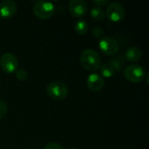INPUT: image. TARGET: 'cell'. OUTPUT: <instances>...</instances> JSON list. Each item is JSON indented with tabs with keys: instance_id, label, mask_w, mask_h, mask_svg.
Listing matches in <instances>:
<instances>
[{
	"instance_id": "13",
	"label": "cell",
	"mask_w": 149,
	"mask_h": 149,
	"mask_svg": "<svg viewBox=\"0 0 149 149\" xmlns=\"http://www.w3.org/2000/svg\"><path fill=\"white\" fill-rule=\"evenodd\" d=\"M75 31L79 35H84L88 31V24L84 19H79L76 21L74 25Z\"/></svg>"
},
{
	"instance_id": "3",
	"label": "cell",
	"mask_w": 149,
	"mask_h": 149,
	"mask_svg": "<svg viewBox=\"0 0 149 149\" xmlns=\"http://www.w3.org/2000/svg\"><path fill=\"white\" fill-rule=\"evenodd\" d=\"M55 11V6L52 2L45 0L37 1L33 5V12L39 18L46 19L51 17Z\"/></svg>"
},
{
	"instance_id": "5",
	"label": "cell",
	"mask_w": 149,
	"mask_h": 149,
	"mask_svg": "<svg viewBox=\"0 0 149 149\" xmlns=\"http://www.w3.org/2000/svg\"><path fill=\"white\" fill-rule=\"evenodd\" d=\"M105 15H107L110 21L118 23L120 22L125 17V9L120 3L113 1L107 4Z\"/></svg>"
},
{
	"instance_id": "2",
	"label": "cell",
	"mask_w": 149,
	"mask_h": 149,
	"mask_svg": "<svg viewBox=\"0 0 149 149\" xmlns=\"http://www.w3.org/2000/svg\"><path fill=\"white\" fill-rule=\"evenodd\" d=\"M46 92L52 99L62 100L68 95V87L61 81H52L47 85Z\"/></svg>"
},
{
	"instance_id": "17",
	"label": "cell",
	"mask_w": 149,
	"mask_h": 149,
	"mask_svg": "<svg viewBox=\"0 0 149 149\" xmlns=\"http://www.w3.org/2000/svg\"><path fill=\"white\" fill-rule=\"evenodd\" d=\"M16 77L21 81L25 80L28 78V72L24 69H18L16 71Z\"/></svg>"
},
{
	"instance_id": "20",
	"label": "cell",
	"mask_w": 149,
	"mask_h": 149,
	"mask_svg": "<svg viewBox=\"0 0 149 149\" xmlns=\"http://www.w3.org/2000/svg\"><path fill=\"white\" fill-rule=\"evenodd\" d=\"M93 3L96 5V7H103L109 3L108 0H93Z\"/></svg>"
},
{
	"instance_id": "19",
	"label": "cell",
	"mask_w": 149,
	"mask_h": 149,
	"mask_svg": "<svg viewBox=\"0 0 149 149\" xmlns=\"http://www.w3.org/2000/svg\"><path fill=\"white\" fill-rule=\"evenodd\" d=\"M44 149H64V148L60 144H58V143L50 142V143H47L44 147Z\"/></svg>"
},
{
	"instance_id": "7",
	"label": "cell",
	"mask_w": 149,
	"mask_h": 149,
	"mask_svg": "<svg viewBox=\"0 0 149 149\" xmlns=\"http://www.w3.org/2000/svg\"><path fill=\"white\" fill-rule=\"evenodd\" d=\"M18 60L17 57L10 52L3 53L0 58V66L6 73H12L17 71Z\"/></svg>"
},
{
	"instance_id": "10",
	"label": "cell",
	"mask_w": 149,
	"mask_h": 149,
	"mask_svg": "<svg viewBox=\"0 0 149 149\" xmlns=\"http://www.w3.org/2000/svg\"><path fill=\"white\" fill-rule=\"evenodd\" d=\"M86 85L88 88L93 92H100L102 90L105 85L104 79L99 73H92L86 79Z\"/></svg>"
},
{
	"instance_id": "4",
	"label": "cell",
	"mask_w": 149,
	"mask_h": 149,
	"mask_svg": "<svg viewBox=\"0 0 149 149\" xmlns=\"http://www.w3.org/2000/svg\"><path fill=\"white\" fill-rule=\"evenodd\" d=\"M146 74L147 73L145 69L141 65L136 64L129 65L124 70L125 78L133 83H138L142 81L145 79Z\"/></svg>"
},
{
	"instance_id": "11",
	"label": "cell",
	"mask_w": 149,
	"mask_h": 149,
	"mask_svg": "<svg viewBox=\"0 0 149 149\" xmlns=\"http://www.w3.org/2000/svg\"><path fill=\"white\" fill-rule=\"evenodd\" d=\"M125 58L130 62H136L142 57L141 50L137 46H131L125 52Z\"/></svg>"
},
{
	"instance_id": "12",
	"label": "cell",
	"mask_w": 149,
	"mask_h": 149,
	"mask_svg": "<svg viewBox=\"0 0 149 149\" xmlns=\"http://www.w3.org/2000/svg\"><path fill=\"white\" fill-rule=\"evenodd\" d=\"M100 68V76L102 78L103 77L107 78V79L112 78L117 72L114 65H113V63L111 61L103 64Z\"/></svg>"
},
{
	"instance_id": "6",
	"label": "cell",
	"mask_w": 149,
	"mask_h": 149,
	"mask_svg": "<svg viewBox=\"0 0 149 149\" xmlns=\"http://www.w3.org/2000/svg\"><path fill=\"white\" fill-rule=\"evenodd\" d=\"M99 47L104 54L107 56H113L118 52L120 45L113 37L105 36L100 40Z\"/></svg>"
},
{
	"instance_id": "8",
	"label": "cell",
	"mask_w": 149,
	"mask_h": 149,
	"mask_svg": "<svg viewBox=\"0 0 149 149\" xmlns=\"http://www.w3.org/2000/svg\"><path fill=\"white\" fill-rule=\"evenodd\" d=\"M69 11L75 17H84L87 12V3L85 0H71L68 4Z\"/></svg>"
},
{
	"instance_id": "9",
	"label": "cell",
	"mask_w": 149,
	"mask_h": 149,
	"mask_svg": "<svg viewBox=\"0 0 149 149\" xmlns=\"http://www.w3.org/2000/svg\"><path fill=\"white\" fill-rule=\"evenodd\" d=\"M17 10V4L13 0H4L0 3V17L9 18L15 15Z\"/></svg>"
},
{
	"instance_id": "16",
	"label": "cell",
	"mask_w": 149,
	"mask_h": 149,
	"mask_svg": "<svg viewBox=\"0 0 149 149\" xmlns=\"http://www.w3.org/2000/svg\"><path fill=\"white\" fill-rule=\"evenodd\" d=\"M92 33L93 35L96 38H99V39H101L102 38L105 37V31L104 30L100 27V26H95L93 30H92Z\"/></svg>"
},
{
	"instance_id": "1",
	"label": "cell",
	"mask_w": 149,
	"mask_h": 149,
	"mask_svg": "<svg viewBox=\"0 0 149 149\" xmlns=\"http://www.w3.org/2000/svg\"><path fill=\"white\" fill-rule=\"evenodd\" d=\"M80 63L86 70L94 72L101 66V57L97 51L87 48L80 55Z\"/></svg>"
},
{
	"instance_id": "14",
	"label": "cell",
	"mask_w": 149,
	"mask_h": 149,
	"mask_svg": "<svg viewBox=\"0 0 149 149\" xmlns=\"http://www.w3.org/2000/svg\"><path fill=\"white\" fill-rule=\"evenodd\" d=\"M90 16L97 21H101L106 17L104 10L100 7H93L90 10Z\"/></svg>"
},
{
	"instance_id": "18",
	"label": "cell",
	"mask_w": 149,
	"mask_h": 149,
	"mask_svg": "<svg viewBox=\"0 0 149 149\" xmlns=\"http://www.w3.org/2000/svg\"><path fill=\"white\" fill-rule=\"evenodd\" d=\"M8 112V106L7 104L3 100H0V120L3 119Z\"/></svg>"
},
{
	"instance_id": "15",
	"label": "cell",
	"mask_w": 149,
	"mask_h": 149,
	"mask_svg": "<svg viewBox=\"0 0 149 149\" xmlns=\"http://www.w3.org/2000/svg\"><path fill=\"white\" fill-rule=\"evenodd\" d=\"M111 62L113 63V65H114L116 71H120V68L123 66L124 65V59L123 57H121V55H118L117 57H115L113 60H111Z\"/></svg>"
},
{
	"instance_id": "21",
	"label": "cell",
	"mask_w": 149,
	"mask_h": 149,
	"mask_svg": "<svg viewBox=\"0 0 149 149\" xmlns=\"http://www.w3.org/2000/svg\"><path fill=\"white\" fill-rule=\"evenodd\" d=\"M67 149H79V148H75V147H72V148H67Z\"/></svg>"
}]
</instances>
